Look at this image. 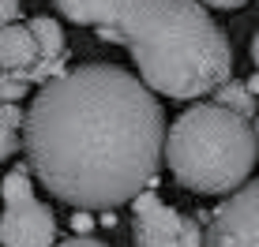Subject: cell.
<instances>
[{
    "label": "cell",
    "mask_w": 259,
    "mask_h": 247,
    "mask_svg": "<svg viewBox=\"0 0 259 247\" xmlns=\"http://www.w3.org/2000/svg\"><path fill=\"white\" fill-rule=\"evenodd\" d=\"M0 124H4L0 157H12L15 146H19V128H26V112H19V105H4V112H0Z\"/></svg>",
    "instance_id": "cell-11"
},
{
    "label": "cell",
    "mask_w": 259,
    "mask_h": 247,
    "mask_svg": "<svg viewBox=\"0 0 259 247\" xmlns=\"http://www.w3.org/2000/svg\"><path fill=\"white\" fill-rule=\"evenodd\" d=\"M117 4L120 0H60L53 8H60V15L79 26H98L102 30V26L117 23Z\"/></svg>",
    "instance_id": "cell-9"
},
{
    "label": "cell",
    "mask_w": 259,
    "mask_h": 247,
    "mask_svg": "<svg viewBox=\"0 0 259 247\" xmlns=\"http://www.w3.org/2000/svg\"><path fill=\"white\" fill-rule=\"evenodd\" d=\"M248 52H252V64H255V72H259V30L252 34V49H248Z\"/></svg>",
    "instance_id": "cell-16"
},
{
    "label": "cell",
    "mask_w": 259,
    "mask_h": 247,
    "mask_svg": "<svg viewBox=\"0 0 259 247\" xmlns=\"http://www.w3.org/2000/svg\"><path fill=\"white\" fill-rule=\"evenodd\" d=\"M23 143L49 195L75 210H113L150 191L165 157V109L139 75L83 64L30 98Z\"/></svg>",
    "instance_id": "cell-1"
},
{
    "label": "cell",
    "mask_w": 259,
    "mask_h": 247,
    "mask_svg": "<svg viewBox=\"0 0 259 247\" xmlns=\"http://www.w3.org/2000/svg\"><path fill=\"white\" fill-rule=\"evenodd\" d=\"M207 247H259V180L244 183L210 214Z\"/></svg>",
    "instance_id": "cell-6"
},
{
    "label": "cell",
    "mask_w": 259,
    "mask_h": 247,
    "mask_svg": "<svg viewBox=\"0 0 259 247\" xmlns=\"http://www.w3.org/2000/svg\"><path fill=\"white\" fill-rule=\"evenodd\" d=\"M132 243L136 247H207V228L195 217L177 214L158 199V191H143L132 202Z\"/></svg>",
    "instance_id": "cell-5"
},
{
    "label": "cell",
    "mask_w": 259,
    "mask_h": 247,
    "mask_svg": "<svg viewBox=\"0 0 259 247\" xmlns=\"http://www.w3.org/2000/svg\"><path fill=\"white\" fill-rule=\"evenodd\" d=\"M98 38L128 49L139 79L165 98L188 101L233 83V49L207 4L120 0L117 23L102 26Z\"/></svg>",
    "instance_id": "cell-2"
},
{
    "label": "cell",
    "mask_w": 259,
    "mask_h": 247,
    "mask_svg": "<svg viewBox=\"0 0 259 247\" xmlns=\"http://www.w3.org/2000/svg\"><path fill=\"white\" fill-rule=\"evenodd\" d=\"M248 90H252V94H259V72H255L252 79H248Z\"/></svg>",
    "instance_id": "cell-17"
},
{
    "label": "cell",
    "mask_w": 259,
    "mask_h": 247,
    "mask_svg": "<svg viewBox=\"0 0 259 247\" xmlns=\"http://www.w3.org/2000/svg\"><path fill=\"white\" fill-rule=\"evenodd\" d=\"M252 128H255V139H259V116H255V120H252Z\"/></svg>",
    "instance_id": "cell-18"
},
{
    "label": "cell",
    "mask_w": 259,
    "mask_h": 247,
    "mask_svg": "<svg viewBox=\"0 0 259 247\" xmlns=\"http://www.w3.org/2000/svg\"><path fill=\"white\" fill-rule=\"evenodd\" d=\"M34 30V38H38L41 45V56H46V83H53V79H60L64 72V30H60L57 19H49V15H38V19L26 23Z\"/></svg>",
    "instance_id": "cell-8"
},
{
    "label": "cell",
    "mask_w": 259,
    "mask_h": 247,
    "mask_svg": "<svg viewBox=\"0 0 259 247\" xmlns=\"http://www.w3.org/2000/svg\"><path fill=\"white\" fill-rule=\"evenodd\" d=\"M71 225H75V232H87V228H91V217H87V214H75V217H71Z\"/></svg>",
    "instance_id": "cell-15"
},
{
    "label": "cell",
    "mask_w": 259,
    "mask_h": 247,
    "mask_svg": "<svg viewBox=\"0 0 259 247\" xmlns=\"http://www.w3.org/2000/svg\"><path fill=\"white\" fill-rule=\"evenodd\" d=\"M57 247H105V243H98V240H91V236H71V240H64V243H57Z\"/></svg>",
    "instance_id": "cell-14"
},
{
    "label": "cell",
    "mask_w": 259,
    "mask_h": 247,
    "mask_svg": "<svg viewBox=\"0 0 259 247\" xmlns=\"http://www.w3.org/2000/svg\"><path fill=\"white\" fill-rule=\"evenodd\" d=\"M0 79H19V83H41L46 86V56L30 26L15 23L0 30Z\"/></svg>",
    "instance_id": "cell-7"
},
{
    "label": "cell",
    "mask_w": 259,
    "mask_h": 247,
    "mask_svg": "<svg viewBox=\"0 0 259 247\" xmlns=\"http://www.w3.org/2000/svg\"><path fill=\"white\" fill-rule=\"evenodd\" d=\"M255 128L218 101H199L169 124V172L195 195H237L255 169Z\"/></svg>",
    "instance_id": "cell-3"
},
{
    "label": "cell",
    "mask_w": 259,
    "mask_h": 247,
    "mask_svg": "<svg viewBox=\"0 0 259 247\" xmlns=\"http://www.w3.org/2000/svg\"><path fill=\"white\" fill-rule=\"evenodd\" d=\"M26 90H30V86L26 83H19V79H0V94H4V105H15L19 98H26Z\"/></svg>",
    "instance_id": "cell-12"
},
{
    "label": "cell",
    "mask_w": 259,
    "mask_h": 247,
    "mask_svg": "<svg viewBox=\"0 0 259 247\" xmlns=\"http://www.w3.org/2000/svg\"><path fill=\"white\" fill-rule=\"evenodd\" d=\"M4 247H57V221L46 202H38L30 176L12 169L4 176V221H0Z\"/></svg>",
    "instance_id": "cell-4"
},
{
    "label": "cell",
    "mask_w": 259,
    "mask_h": 247,
    "mask_svg": "<svg viewBox=\"0 0 259 247\" xmlns=\"http://www.w3.org/2000/svg\"><path fill=\"white\" fill-rule=\"evenodd\" d=\"M0 19H4V26H15V19H19V4H15V0H4V4H0Z\"/></svg>",
    "instance_id": "cell-13"
},
{
    "label": "cell",
    "mask_w": 259,
    "mask_h": 247,
    "mask_svg": "<svg viewBox=\"0 0 259 247\" xmlns=\"http://www.w3.org/2000/svg\"><path fill=\"white\" fill-rule=\"evenodd\" d=\"M214 98H218L222 109L237 112V116H244V120L259 116V112H255V94L248 90V83H237V79H233V83H226L218 94H214Z\"/></svg>",
    "instance_id": "cell-10"
}]
</instances>
